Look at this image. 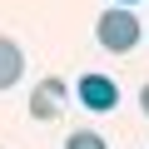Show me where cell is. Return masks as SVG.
Wrapping results in <instances>:
<instances>
[{
    "instance_id": "277c9868",
    "label": "cell",
    "mask_w": 149,
    "mask_h": 149,
    "mask_svg": "<svg viewBox=\"0 0 149 149\" xmlns=\"http://www.w3.org/2000/svg\"><path fill=\"white\" fill-rule=\"evenodd\" d=\"M20 74H25V50H20L10 35H0V90L20 85Z\"/></svg>"
},
{
    "instance_id": "8992f818",
    "label": "cell",
    "mask_w": 149,
    "mask_h": 149,
    "mask_svg": "<svg viewBox=\"0 0 149 149\" xmlns=\"http://www.w3.org/2000/svg\"><path fill=\"white\" fill-rule=\"evenodd\" d=\"M139 109H144V114H149V85H144V90H139Z\"/></svg>"
},
{
    "instance_id": "5b68a950",
    "label": "cell",
    "mask_w": 149,
    "mask_h": 149,
    "mask_svg": "<svg viewBox=\"0 0 149 149\" xmlns=\"http://www.w3.org/2000/svg\"><path fill=\"white\" fill-rule=\"evenodd\" d=\"M65 149H109V144H104L95 129H74V134L65 139Z\"/></svg>"
},
{
    "instance_id": "52a82bcc",
    "label": "cell",
    "mask_w": 149,
    "mask_h": 149,
    "mask_svg": "<svg viewBox=\"0 0 149 149\" xmlns=\"http://www.w3.org/2000/svg\"><path fill=\"white\" fill-rule=\"evenodd\" d=\"M114 5H134V0H114Z\"/></svg>"
},
{
    "instance_id": "6da1fadb",
    "label": "cell",
    "mask_w": 149,
    "mask_h": 149,
    "mask_svg": "<svg viewBox=\"0 0 149 149\" xmlns=\"http://www.w3.org/2000/svg\"><path fill=\"white\" fill-rule=\"evenodd\" d=\"M139 35H144V25H139L134 10H124V5H109V10L95 20V40H100L109 55H129V50L139 45Z\"/></svg>"
},
{
    "instance_id": "7a4b0ae2",
    "label": "cell",
    "mask_w": 149,
    "mask_h": 149,
    "mask_svg": "<svg viewBox=\"0 0 149 149\" xmlns=\"http://www.w3.org/2000/svg\"><path fill=\"white\" fill-rule=\"evenodd\" d=\"M74 95H80V104L95 109V114H104V109L119 104V85L109 74H80V80H74Z\"/></svg>"
},
{
    "instance_id": "3957f363",
    "label": "cell",
    "mask_w": 149,
    "mask_h": 149,
    "mask_svg": "<svg viewBox=\"0 0 149 149\" xmlns=\"http://www.w3.org/2000/svg\"><path fill=\"white\" fill-rule=\"evenodd\" d=\"M65 100H70V85L60 80V74H50V80H40L35 95H30V114H35V119H60Z\"/></svg>"
}]
</instances>
